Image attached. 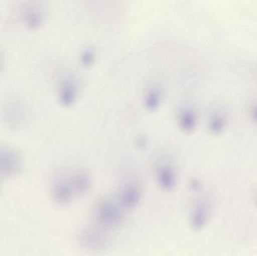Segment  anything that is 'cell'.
Wrapping results in <instances>:
<instances>
[{
	"mask_svg": "<svg viewBox=\"0 0 257 256\" xmlns=\"http://www.w3.org/2000/svg\"><path fill=\"white\" fill-rule=\"evenodd\" d=\"M124 210L117 200L104 198L99 200L93 210L95 225L108 231L117 228L123 222Z\"/></svg>",
	"mask_w": 257,
	"mask_h": 256,
	"instance_id": "cell-1",
	"label": "cell"
},
{
	"mask_svg": "<svg viewBox=\"0 0 257 256\" xmlns=\"http://www.w3.org/2000/svg\"><path fill=\"white\" fill-rule=\"evenodd\" d=\"M78 243L81 249L90 253H100L109 248L108 231L96 225L87 226L78 232Z\"/></svg>",
	"mask_w": 257,
	"mask_h": 256,
	"instance_id": "cell-2",
	"label": "cell"
},
{
	"mask_svg": "<svg viewBox=\"0 0 257 256\" xmlns=\"http://www.w3.org/2000/svg\"><path fill=\"white\" fill-rule=\"evenodd\" d=\"M143 190L140 183L134 179L125 180L117 193V201L125 211L134 210L140 204Z\"/></svg>",
	"mask_w": 257,
	"mask_h": 256,
	"instance_id": "cell-3",
	"label": "cell"
},
{
	"mask_svg": "<svg viewBox=\"0 0 257 256\" xmlns=\"http://www.w3.org/2000/svg\"><path fill=\"white\" fill-rule=\"evenodd\" d=\"M155 179L161 190L172 192L178 184L176 168L169 160L160 161L156 165Z\"/></svg>",
	"mask_w": 257,
	"mask_h": 256,
	"instance_id": "cell-4",
	"label": "cell"
},
{
	"mask_svg": "<svg viewBox=\"0 0 257 256\" xmlns=\"http://www.w3.org/2000/svg\"><path fill=\"white\" fill-rule=\"evenodd\" d=\"M211 203L206 198H199L195 201L192 207L190 214V225L195 231H201L203 229L211 219Z\"/></svg>",
	"mask_w": 257,
	"mask_h": 256,
	"instance_id": "cell-5",
	"label": "cell"
},
{
	"mask_svg": "<svg viewBox=\"0 0 257 256\" xmlns=\"http://www.w3.org/2000/svg\"><path fill=\"white\" fill-rule=\"evenodd\" d=\"M21 168V157L18 152L7 146H0V176L15 175Z\"/></svg>",
	"mask_w": 257,
	"mask_h": 256,
	"instance_id": "cell-6",
	"label": "cell"
},
{
	"mask_svg": "<svg viewBox=\"0 0 257 256\" xmlns=\"http://www.w3.org/2000/svg\"><path fill=\"white\" fill-rule=\"evenodd\" d=\"M52 195L54 201L60 205H68L73 201L75 198V192L68 175L56 179L52 186Z\"/></svg>",
	"mask_w": 257,
	"mask_h": 256,
	"instance_id": "cell-7",
	"label": "cell"
},
{
	"mask_svg": "<svg viewBox=\"0 0 257 256\" xmlns=\"http://www.w3.org/2000/svg\"><path fill=\"white\" fill-rule=\"evenodd\" d=\"M75 197L87 195L92 187L91 176L84 170H77L68 175Z\"/></svg>",
	"mask_w": 257,
	"mask_h": 256,
	"instance_id": "cell-8",
	"label": "cell"
},
{
	"mask_svg": "<svg viewBox=\"0 0 257 256\" xmlns=\"http://www.w3.org/2000/svg\"><path fill=\"white\" fill-rule=\"evenodd\" d=\"M77 83L72 76H66L60 82L59 87V98L64 105L73 103L77 96Z\"/></svg>",
	"mask_w": 257,
	"mask_h": 256,
	"instance_id": "cell-9",
	"label": "cell"
},
{
	"mask_svg": "<svg viewBox=\"0 0 257 256\" xmlns=\"http://www.w3.org/2000/svg\"><path fill=\"white\" fill-rule=\"evenodd\" d=\"M178 122L180 126L185 131H192L197 123V114L190 107L183 108L178 113Z\"/></svg>",
	"mask_w": 257,
	"mask_h": 256,
	"instance_id": "cell-10",
	"label": "cell"
},
{
	"mask_svg": "<svg viewBox=\"0 0 257 256\" xmlns=\"http://www.w3.org/2000/svg\"><path fill=\"white\" fill-rule=\"evenodd\" d=\"M24 20L29 28H36L42 23L43 12L36 6H29L24 11Z\"/></svg>",
	"mask_w": 257,
	"mask_h": 256,
	"instance_id": "cell-11",
	"label": "cell"
},
{
	"mask_svg": "<svg viewBox=\"0 0 257 256\" xmlns=\"http://www.w3.org/2000/svg\"><path fill=\"white\" fill-rule=\"evenodd\" d=\"M227 123L226 114L220 111L211 114L208 120V128L212 133L220 134L224 130Z\"/></svg>",
	"mask_w": 257,
	"mask_h": 256,
	"instance_id": "cell-12",
	"label": "cell"
},
{
	"mask_svg": "<svg viewBox=\"0 0 257 256\" xmlns=\"http://www.w3.org/2000/svg\"><path fill=\"white\" fill-rule=\"evenodd\" d=\"M144 97L146 106L151 109H154L157 108L161 102L162 89L158 86H152L147 90Z\"/></svg>",
	"mask_w": 257,
	"mask_h": 256,
	"instance_id": "cell-13",
	"label": "cell"
},
{
	"mask_svg": "<svg viewBox=\"0 0 257 256\" xmlns=\"http://www.w3.org/2000/svg\"><path fill=\"white\" fill-rule=\"evenodd\" d=\"M94 50L92 49L91 48H87L82 54V61L84 62L85 64H90V63H91L92 61L94 60Z\"/></svg>",
	"mask_w": 257,
	"mask_h": 256,
	"instance_id": "cell-14",
	"label": "cell"
},
{
	"mask_svg": "<svg viewBox=\"0 0 257 256\" xmlns=\"http://www.w3.org/2000/svg\"><path fill=\"white\" fill-rule=\"evenodd\" d=\"M190 188L193 192H199L202 189V184L200 180L196 178L192 179L190 182Z\"/></svg>",
	"mask_w": 257,
	"mask_h": 256,
	"instance_id": "cell-15",
	"label": "cell"
},
{
	"mask_svg": "<svg viewBox=\"0 0 257 256\" xmlns=\"http://www.w3.org/2000/svg\"><path fill=\"white\" fill-rule=\"evenodd\" d=\"M250 117L252 121L257 124V102L253 103L250 108Z\"/></svg>",
	"mask_w": 257,
	"mask_h": 256,
	"instance_id": "cell-16",
	"label": "cell"
},
{
	"mask_svg": "<svg viewBox=\"0 0 257 256\" xmlns=\"http://www.w3.org/2000/svg\"><path fill=\"white\" fill-rule=\"evenodd\" d=\"M256 208H257V198H256Z\"/></svg>",
	"mask_w": 257,
	"mask_h": 256,
	"instance_id": "cell-17",
	"label": "cell"
}]
</instances>
